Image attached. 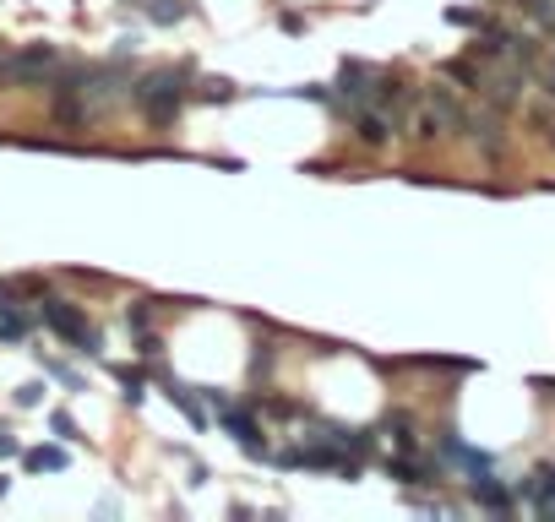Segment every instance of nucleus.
Returning <instances> with one entry per match:
<instances>
[{"label": "nucleus", "instance_id": "obj_5", "mask_svg": "<svg viewBox=\"0 0 555 522\" xmlns=\"http://www.w3.org/2000/svg\"><path fill=\"white\" fill-rule=\"evenodd\" d=\"M376 82H382V71L365 65V60H343V71H338V87H343V98H354V103H365V98L376 93Z\"/></svg>", "mask_w": 555, "mask_h": 522}, {"label": "nucleus", "instance_id": "obj_9", "mask_svg": "<svg viewBox=\"0 0 555 522\" xmlns=\"http://www.w3.org/2000/svg\"><path fill=\"white\" fill-rule=\"evenodd\" d=\"M523 496H529V501H534L545 517H555V468H540V474L523 485Z\"/></svg>", "mask_w": 555, "mask_h": 522}, {"label": "nucleus", "instance_id": "obj_19", "mask_svg": "<svg viewBox=\"0 0 555 522\" xmlns=\"http://www.w3.org/2000/svg\"><path fill=\"white\" fill-rule=\"evenodd\" d=\"M49 430H55L60 441H76V419H71L65 409H60V414H49Z\"/></svg>", "mask_w": 555, "mask_h": 522}, {"label": "nucleus", "instance_id": "obj_11", "mask_svg": "<svg viewBox=\"0 0 555 522\" xmlns=\"http://www.w3.org/2000/svg\"><path fill=\"white\" fill-rule=\"evenodd\" d=\"M474 125V142L485 147V158H501V147H507V136H501V125H496V114H480V120H469Z\"/></svg>", "mask_w": 555, "mask_h": 522}, {"label": "nucleus", "instance_id": "obj_28", "mask_svg": "<svg viewBox=\"0 0 555 522\" xmlns=\"http://www.w3.org/2000/svg\"><path fill=\"white\" fill-rule=\"evenodd\" d=\"M550 142H555V131H550Z\"/></svg>", "mask_w": 555, "mask_h": 522}, {"label": "nucleus", "instance_id": "obj_15", "mask_svg": "<svg viewBox=\"0 0 555 522\" xmlns=\"http://www.w3.org/2000/svg\"><path fill=\"white\" fill-rule=\"evenodd\" d=\"M147 16H153L158 27H169V22H180V16H185V0H153V5H147Z\"/></svg>", "mask_w": 555, "mask_h": 522}, {"label": "nucleus", "instance_id": "obj_2", "mask_svg": "<svg viewBox=\"0 0 555 522\" xmlns=\"http://www.w3.org/2000/svg\"><path fill=\"white\" fill-rule=\"evenodd\" d=\"M38 321H44L55 338H65L76 354H98V349H104L98 327H87V316H82L71 300H44V305H38Z\"/></svg>", "mask_w": 555, "mask_h": 522}, {"label": "nucleus", "instance_id": "obj_25", "mask_svg": "<svg viewBox=\"0 0 555 522\" xmlns=\"http://www.w3.org/2000/svg\"><path fill=\"white\" fill-rule=\"evenodd\" d=\"M136 44H142V33H120V44H114V54H131Z\"/></svg>", "mask_w": 555, "mask_h": 522}, {"label": "nucleus", "instance_id": "obj_3", "mask_svg": "<svg viewBox=\"0 0 555 522\" xmlns=\"http://www.w3.org/2000/svg\"><path fill=\"white\" fill-rule=\"evenodd\" d=\"M55 65H60V54L49 44H27L16 54H0V76H11V82H44Z\"/></svg>", "mask_w": 555, "mask_h": 522}, {"label": "nucleus", "instance_id": "obj_10", "mask_svg": "<svg viewBox=\"0 0 555 522\" xmlns=\"http://www.w3.org/2000/svg\"><path fill=\"white\" fill-rule=\"evenodd\" d=\"M164 392H169V403H174V409H180V414H185L191 425H207V414H202V403L191 398V387H185V381H174V376H164Z\"/></svg>", "mask_w": 555, "mask_h": 522}, {"label": "nucleus", "instance_id": "obj_23", "mask_svg": "<svg viewBox=\"0 0 555 522\" xmlns=\"http://www.w3.org/2000/svg\"><path fill=\"white\" fill-rule=\"evenodd\" d=\"M11 458H22V447H16V436L0 425V463H11Z\"/></svg>", "mask_w": 555, "mask_h": 522}, {"label": "nucleus", "instance_id": "obj_13", "mask_svg": "<svg viewBox=\"0 0 555 522\" xmlns=\"http://www.w3.org/2000/svg\"><path fill=\"white\" fill-rule=\"evenodd\" d=\"M387 474H392L398 485H431V474H425L414 458H392V463H387Z\"/></svg>", "mask_w": 555, "mask_h": 522}, {"label": "nucleus", "instance_id": "obj_18", "mask_svg": "<svg viewBox=\"0 0 555 522\" xmlns=\"http://www.w3.org/2000/svg\"><path fill=\"white\" fill-rule=\"evenodd\" d=\"M441 71H447V76H452V82H469V87H480V82H485V76H480V71H474V65H469V60H447V65H441Z\"/></svg>", "mask_w": 555, "mask_h": 522}, {"label": "nucleus", "instance_id": "obj_7", "mask_svg": "<svg viewBox=\"0 0 555 522\" xmlns=\"http://www.w3.org/2000/svg\"><path fill=\"white\" fill-rule=\"evenodd\" d=\"M354 131H360V142H365V147H382V142L392 136V120H387L382 109H360V120H354Z\"/></svg>", "mask_w": 555, "mask_h": 522}, {"label": "nucleus", "instance_id": "obj_6", "mask_svg": "<svg viewBox=\"0 0 555 522\" xmlns=\"http://www.w3.org/2000/svg\"><path fill=\"white\" fill-rule=\"evenodd\" d=\"M469 496H474V501H480L485 512H512V496H507V490H501V485L491 479V468L469 479Z\"/></svg>", "mask_w": 555, "mask_h": 522}, {"label": "nucleus", "instance_id": "obj_12", "mask_svg": "<svg viewBox=\"0 0 555 522\" xmlns=\"http://www.w3.org/2000/svg\"><path fill=\"white\" fill-rule=\"evenodd\" d=\"M27 327H33V321H27L16 305H5V310H0V343H22V338H27Z\"/></svg>", "mask_w": 555, "mask_h": 522}, {"label": "nucleus", "instance_id": "obj_1", "mask_svg": "<svg viewBox=\"0 0 555 522\" xmlns=\"http://www.w3.org/2000/svg\"><path fill=\"white\" fill-rule=\"evenodd\" d=\"M125 98L153 120V125H169L174 114H180V98H185V65L174 71V65H164V71H147L142 82H131L125 87Z\"/></svg>", "mask_w": 555, "mask_h": 522}, {"label": "nucleus", "instance_id": "obj_24", "mask_svg": "<svg viewBox=\"0 0 555 522\" xmlns=\"http://www.w3.org/2000/svg\"><path fill=\"white\" fill-rule=\"evenodd\" d=\"M44 370H49V376H60V381H65V387H71V392H76V387H82V381H76V370H65V365H55V359H49V365H44Z\"/></svg>", "mask_w": 555, "mask_h": 522}, {"label": "nucleus", "instance_id": "obj_22", "mask_svg": "<svg viewBox=\"0 0 555 522\" xmlns=\"http://www.w3.org/2000/svg\"><path fill=\"white\" fill-rule=\"evenodd\" d=\"M38 398H44V387H38V381H27V387H16V403H22V409H38Z\"/></svg>", "mask_w": 555, "mask_h": 522}, {"label": "nucleus", "instance_id": "obj_16", "mask_svg": "<svg viewBox=\"0 0 555 522\" xmlns=\"http://www.w3.org/2000/svg\"><path fill=\"white\" fill-rule=\"evenodd\" d=\"M202 98H207V103H229V98H234V82H229V76H207V82H202Z\"/></svg>", "mask_w": 555, "mask_h": 522}, {"label": "nucleus", "instance_id": "obj_26", "mask_svg": "<svg viewBox=\"0 0 555 522\" xmlns=\"http://www.w3.org/2000/svg\"><path fill=\"white\" fill-rule=\"evenodd\" d=\"M5 305H16V283H0V310Z\"/></svg>", "mask_w": 555, "mask_h": 522}, {"label": "nucleus", "instance_id": "obj_21", "mask_svg": "<svg viewBox=\"0 0 555 522\" xmlns=\"http://www.w3.org/2000/svg\"><path fill=\"white\" fill-rule=\"evenodd\" d=\"M125 327H131V332H147V327H153V310H147V305H136V310L125 316Z\"/></svg>", "mask_w": 555, "mask_h": 522}, {"label": "nucleus", "instance_id": "obj_8", "mask_svg": "<svg viewBox=\"0 0 555 522\" xmlns=\"http://www.w3.org/2000/svg\"><path fill=\"white\" fill-rule=\"evenodd\" d=\"M71 458H65V447H33V452H22V468L27 474H60Z\"/></svg>", "mask_w": 555, "mask_h": 522}, {"label": "nucleus", "instance_id": "obj_4", "mask_svg": "<svg viewBox=\"0 0 555 522\" xmlns=\"http://www.w3.org/2000/svg\"><path fill=\"white\" fill-rule=\"evenodd\" d=\"M278 468H311V474H349L354 479L349 452H332V447H294V452L278 458Z\"/></svg>", "mask_w": 555, "mask_h": 522}, {"label": "nucleus", "instance_id": "obj_17", "mask_svg": "<svg viewBox=\"0 0 555 522\" xmlns=\"http://www.w3.org/2000/svg\"><path fill=\"white\" fill-rule=\"evenodd\" d=\"M120 387H125V403H131V409H136V403H142V398H147V381H142V376H136V370H131V365H125V370H120Z\"/></svg>", "mask_w": 555, "mask_h": 522}, {"label": "nucleus", "instance_id": "obj_14", "mask_svg": "<svg viewBox=\"0 0 555 522\" xmlns=\"http://www.w3.org/2000/svg\"><path fill=\"white\" fill-rule=\"evenodd\" d=\"M387 430H392L398 452H414V425H409V414H387Z\"/></svg>", "mask_w": 555, "mask_h": 522}, {"label": "nucleus", "instance_id": "obj_20", "mask_svg": "<svg viewBox=\"0 0 555 522\" xmlns=\"http://www.w3.org/2000/svg\"><path fill=\"white\" fill-rule=\"evenodd\" d=\"M447 22H458V27H485V16H480V11H469V5H452V11H447Z\"/></svg>", "mask_w": 555, "mask_h": 522}, {"label": "nucleus", "instance_id": "obj_27", "mask_svg": "<svg viewBox=\"0 0 555 522\" xmlns=\"http://www.w3.org/2000/svg\"><path fill=\"white\" fill-rule=\"evenodd\" d=\"M5 490H11V479H5V474H0V496H5Z\"/></svg>", "mask_w": 555, "mask_h": 522}]
</instances>
